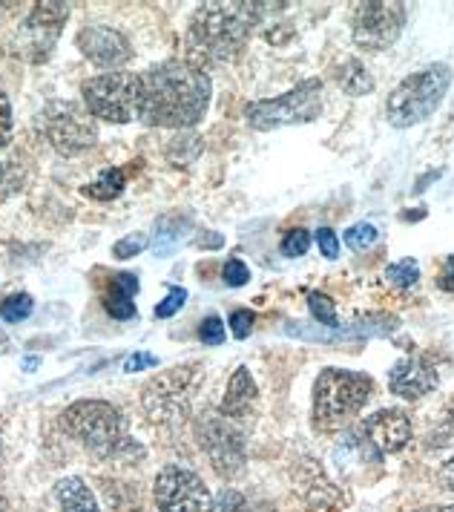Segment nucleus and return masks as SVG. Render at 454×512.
<instances>
[{
	"label": "nucleus",
	"mask_w": 454,
	"mask_h": 512,
	"mask_svg": "<svg viewBox=\"0 0 454 512\" xmlns=\"http://www.w3.org/2000/svg\"><path fill=\"white\" fill-rule=\"evenodd\" d=\"M213 84L202 67L170 58L136 75V121L147 127L190 130L207 116Z\"/></svg>",
	"instance_id": "nucleus-1"
},
{
	"label": "nucleus",
	"mask_w": 454,
	"mask_h": 512,
	"mask_svg": "<svg viewBox=\"0 0 454 512\" xmlns=\"http://www.w3.org/2000/svg\"><path fill=\"white\" fill-rule=\"evenodd\" d=\"M288 3H202L187 26V61L196 67L230 64L248 47L253 29Z\"/></svg>",
	"instance_id": "nucleus-2"
},
{
	"label": "nucleus",
	"mask_w": 454,
	"mask_h": 512,
	"mask_svg": "<svg viewBox=\"0 0 454 512\" xmlns=\"http://www.w3.org/2000/svg\"><path fill=\"white\" fill-rule=\"evenodd\" d=\"M61 429L101 461L130 464L144 458V446L130 438L124 412L107 400H75L61 412Z\"/></svg>",
	"instance_id": "nucleus-3"
},
{
	"label": "nucleus",
	"mask_w": 454,
	"mask_h": 512,
	"mask_svg": "<svg viewBox=\"0 0 454 512\" xmlns=\"http://www.w3.org/2000/svg\"><path fill=\"white\" fill-rule=\"evenodd\" d=\"M411 418L403 409H380L342 435L334 458L340 464H383L411 441Z\"/></svg>",
	"instance_id": "nucleus-4"
},
{
	"label": "nucleus",
	"mask_w": 454,
	"mask_h": 512,
	"mask_svg": "<svg viewBox=\"0 0 454 512\" xmlns=\"http://www.w3.org/2000/svg\"><path fill=\"white\" fill-rule=\"evenodd\" d=\"M374 395V380L368 374L348 369H322L314 383V429L334 435L345 429L365 409Z\"/></svg>",
	"instance_id": "nucleus-5"
},
{
	"label": "nucleus",
	"mask_w": 454,
	"mask_h": 512,
	"mask_svg": "<svg viewBox=\"0 0 454 512\" xmlns=\"http://www.w3.org/2000/svg\"><path fill=\"white\" fill-rule=\"evenodd\" d=\"M205 366L202 363H184L167 372L156 374L141 389V409L153 426H179L190 418L193 397L202 386Z\"/></svg>",
	"instance_id": "nucleus-6"
},
{
	"label": "nucleus",
	"mask_w": 454,
	"mask_h": 512,
	"mask_svg": "<svg viewBox=\"0 0 454 512\" xmlns=\"http://www.w3.org/2000/svg\"><path fill=\"white\" fill-rule=\"evenodd\" d=\"M452 67L449 64H429L426 70L411 72L403 78L386 101V118L391 127L409 130L423 124L440 107L452 87Z\"/></svg>",
	"instance_id": "nucleus-7"
},
{
	"label": "nucleus",
	"mask_w": 454,
	"mask_h": 512,
	"mask_svg": "<svg viewBox=\"0 0 454 512\" xmlns=\"http://www.w3.org/2000/svg\"><path fill=\"white\" fill-rule=\"evenodd\" d=\"M193 435L199 449L207 455L219 478L233 481L245 472L248 464V438L236 426V420L225 418L219 409H205L193 420Z\"/></svg>",
	"instance_id": "nucleus-8"
},
{
	"label": "nucleus",
	"mask_w": 454,
	"mask_h": 512,
	"mask_svg": "<svg viewBox=\"0 0 454 512\" xmlns=\"http://www.w3.org/2000/svg\"><path fill=\"white\" fill-rule=\"evenodd\" d=\"M322 113V84L319 81H302L294 90L253 101L245 107V118L253 130H279V127H294V124H311Z\"/></svg>",
	"instance_id": "nucleus-9"
},
{
	"label": "nucleus",
	"mask_w": 454,
	"mask_h": 512,
	"mask_svg": "<svg viewBox=\"0 0 454 512\" xmlns=\"http://www.w3.org/2000/svg\"><path fill=\"white\" fill-rule=\"evenodd\" d=\"M69 21V3L61 0H41L15 29L9 52L26 64H46L52 49L61 38V26Z\"/></svg>",
	"instance_id": "nucleus-10"
},
{
	"label": "nucleus",
	"mask_w": 454,
	"mask_h": 512,
	"mask_svg": "<svg viewBox=\"0 0 454 512\" xmlns=\"http://www.w3.org/2000/svg\"><path fill=\"white\" fill-rule=\"evenodd\" d=\"M84 110L98 121L130 124L136 121V75L133 72H104L81 84Z\"/></svg>",
	"instance_id": "nucleus-11"
},
{
	"label": "nucleus",
	"mask_w": 454,
	"mask_h": 512,
	"mask_svg": "<svg viewBox=\"0 0 454 512\" xmlns=\"http://www.w3.org/2000/svg\"><path fill=\"white\" fill-rule=\"evenodd\" d=\"M406 18H409L406 3H383V0L357 3L351 21L354 44L365 52H383L403 35Z\"/></svg>",
	"instance_id": "nucleus-12"
},
{
	"label": "nucleus",
	"mask_w": 454,
	"mask_h": 512,
	"mask_svg": "<svg viewBox=\"0 0 454 512\" xmlns=\"http://www.w3.org/2000/svg\"><path fill=\"white\" fill-rule=\"evenodd\" d=\"M153 498L159 512H213V495L205 478L179 464L159 469L153 481Z\"/></svg>",
	"instance_id": "nucleus-13"
},
{
	"label": "nucleus",
	"mask_w": 454,
	"mask_h": 512,
	"mask_svg": "<svg viewBox=\"0 0 454 512\" xmlns=\"http://www.w3.org/2000/svg\"><path fill=\"white\" fill-rule=\"evenodd\" d=\"M46 139L58 156L75 159V156L87 153L98 141V127H95V121L87 110L81 113L75 107H61L46 121Z\"/></svg>",
	"instance_id": "nucleus-14"
},
{
	"label": "nucleus",
	"mask_w": 454,
	"mask_h": 512,
	"mask_svg": "<svg viewBox=\"0 0 454 512\" xmlns=\"http://www.w3.org/2000/svg\"><path fill=\"white\" fill-rule=\"evenodd\" d=\"M294 475V487L296 492L305 498L308 507L322 512H342L348 504H351V495L340 489L328 475L319 461L314 458H299L291 469Z\"/></svg>",
	"instance_id": "nucleus-15"
},
{
	"label": "nucleus",
	"mask_w": 454,
	"mask_h": 512,
	"mask_svg": "<svg viewBox=\"0 0 454 512\" xmlns=\"http://www.w3.org/2000/svg\"><path fill=\"white\" fill-rule=\"evenodd\" d=\"M75 47L81 49V55L92 61L95 67H104V70H118L124 67L130 58H133V44L130 38L115 29V26L92 24L84 26L75 38Z\"/></svg>",
	"instance_id": "nucleus-16"
},
{
	"label": "nucleus",
	"mask_w": 454,
	"mask_h": 512,
	"mask_svg": "<svg viewBox=\"0 0 454 512\" xmlns=\"http://www.w3.org/2000/svg\"><path fill=\"white\" fill-rule=\"evenodd\" d=\"M437 383H440L437 366L432 363V357H426V354L400 357L388 372L391 395L403 397V400H420V397L432 395Z\"/></svg>",
	"instance_id": "nucleus-17"
},
{
	"label": "nucleus",
	"mask_w": 454,
	"mask_h": 512,
	"mask_svg": "<svg viewBox=\"0 0 454 512\" xmlns=\"http://www.w3.org/2000/svg\"><path fill=\"white\" fill-rule=\"evenodd\" d=\"M256 403H259V386H256L248 366H239L227 380L219 412L230 420H248L250 412L256 409Z\"/></svg>",
	"instance_id": "nucleus-18"
},
{
	"label": "nucleus",
	"mask_w": 454,
	"mask_h": 512,
	"mask_svg": "<svg viewBox=\"0 0 454 512\" xmlns=\"http://www.w3.org/2000/svg\"><path fill=\"white\" fill-rule=\"evenodd\" d=\"M138 277L130 271H121L110 280V294L104 297V308L113 320H133L136 317Z\"/></svg>",
	"instance_id": "nucleus-19"
},
{
	"label": "nucleus",
	"mask_w": 454,
	"mask_h": 512,
	"mask_svg": "<svg viewBox=\"0 0 454 512\" xmlns=\"http://www.w3.org/2000/svg\"><path fill=\"white\" fill-rule=\"evenodd\" d=\"M55 498L61 512H101L98 498L92 495L90 484L78 475H67L55 484Z\"/></svg>",
	"instance_id": "nucleus-20"
},
{
	"label": "nucleus",
	"mask_w": 454,
	"mask_h": 512,
	"mask_svg": "<svg viewBox=\"0 0 454 512\" xmlns=\"http://www.w3.org/2000/svg\"><path fill=\"white\" fill-rule=\"evenodd\" d=\"M193 222L190 216H182V213H164L153 222V251L156 256L173 254V248L182 242L184 233H190Z\"/></svg>",
	"instance_id": "nucleus-21"
},
{
	"label": "nucleus",
	"mask_w": 454,
	"mask_h": 512,
	"mask_svg": "<svg viewBox=\"0 0 454 512\" xmlns=\"http://www.w3.org/2000/svg\"><path fill=\"white\" fill-rule=\"evenodd\" d=\"M337 84H340L342 93L348 95H368L374 90V78H371V72L365 70L363 61H357V58H348L342 67H337Z\"/></svg>",
	"instance_id": "nucleus-22"
},
{
	"label": "nucleus",
	"mask_w": 454,
	"mask_h": 512,
	"mask_svg": "<svg viewBox=\"0 0 454 512\" xmlns=\"http://www.w3.org/2000/svg\"><path fill=\"white\" fill-rule=\"evenodd\" d=\"M127 187V170L121 167H107L92 185H84V196H90L95 202H110L118 199Z\"/></svg>",
	"instance_id": "nucleus-23"
},
{
	"label": "nucleus",
	"mask_w": 454,
	"mask_h": 512,
	"mask_svg": "<svg viewBox=\"0 0 454 512\" xmlns=\"http://www.w3.org/2000/svg\"><path fill=\"white\" fill-rule=\"evenodd\" d=\"M35 311V300L29 294H9L0 303V320L9 326H18L23 320H29V314Z\"/></svg>",
	"instance_id": "nucleus-24"
},
{
	"label": "nucleus",
	"mask_w": 454,
	"mask_h": 512,
	"mask_svg": "<svg viewBox=\"0 0 454 512\" xmlns=\"http://www.w3.org/2000/svg\"><path fill=\"white\" fill-rule=\"evenodd\" d=\"M308 308H311V317L317 320L319 326L331 328L337 331L340 328V317H337V305L328 294H319V291H311L308 294Z\"/></svg>",
	"instance_id": "nucleus-25"
},
{
	"label": "nucleus",
	"mask_w": 454,
	"mask_h": 512,
	"mask_svg": "<svg viewBox=\"0 0 454 512\" xmlns=\"http://www.w3.org/2000/svg\"><path fill=\"white\" fill-rule=\"evenodd\" d=\"M386 280L391 282L394 288H400V291H409V288H414V285L420 282V265H417L414 259H400V262L388 265Z\"/></svg>",
	"instance_id": "nucleus-26"
},
{
	"label": "nucleus",
	"mask_w": 454,
	"mask_h": 512,
	"mask_svg": "<svg viewBox=\"0 0 454 512\" xmlns=\"http://www.w3.org/2000/svg\"><path fill=\"white\" fill-rule=\"evenodd\" d=\"M342 239H345V245H348L351 251L363 254V251H368V248H374V245H377L380 231H377L371 222H357V225H351L348 231L342 233Z\"/></svg>",
	"instance_id": "nucleus-27"
},
{
	"label": "nucleus",
	"mask_w": 454,
	"mask_h": 512,
	"mask_svg": "<svg viewBox=\"0 0 454 512\" xmlns=\"http://www.w3.org/2000/svg\"><path fill=\"white\" fill-rule=\"evenodd\" d=\"M308 248H311V233L305 231V228H294V231H288L282 236V245H279V251L282 256H305L308 254Z\"/></svg>",
	"instance_id": "nucleus-28"
},
{
	"label": "nucleus",
	"mask_w": 454,
	"mask_h": 512,
	"mask_svg": "<svg viewBox=\"0 0 454 512\" xmlns=\"http://www.w3.org/2000/svg\"><path fill=\"white\" fill-rule=\"evenodd\" d=\"M213 512H253L250 510L248 498L236 489H222L216 498H213Z\"/></svg>",
	"instance_id": "nucleus-29"
},
{
	"label": "nucleus",
	"mask_w": 454,
	"mask_h": 512,
	"mask_svg": "<svg viewBox=\"0 0 454 512\" xmlns=\"http://www.w3.org/2000/svg\"><path fill=\"white\" fill-rule=\"evenodd\" d=\"M147 245H150V242H147V236H144V233H130V236H124V239H118V242H115L113 256L115 259H136Z\"/></svg>",
	"instance_id": "nucleus-30"
},
{
	"label": "nucleus",
	"mask_w": 454,
	"mask_h": 512,
	"mask_svg": "<svg viewBox=\"0 0 454 512\" xmlns=\"http://www.w3.org/2000/svg\"><path fill=\"white\" fill-rule=\"evenodd\" d=\"M184 303H187V291L179 288V285H173V288L167 291V297L156 305V317H159V320H170L173 314H179V311H182Z\"/></svg>",
	"instance_id": "nucleus-31"
},
{
	"label": "nucleus",
	"mask_w": 454,
	"mask_h": 512,
	"mask_svg": "<svg viewBox=\"0 0 454 512\" xmlns=\"http://www.w3.org/2000/svg\"><path fill=\"white\" fill-rule=\"evenodd\" d=\"M225 323L216 317V314H210L202 320V326H199V340L205 343V346H222L225 343Z\"/></svg>",
	"instance_id": "nucleus-32"
},
{
	"label": "nucleus",
	"mask_w": 454,
	"mask_h": 512,
	"mask_svg": "<svg viewBox=\"0 0 454 512\" xmlns=\"http://www.w3.org/2000/svg\"><path fill=\"white\" fill-rule=\"evenodd\" d=\"M222 280L230 285V288H242L245 282H250V268L242 262V259H227L225 268H222Z\"/></svg>",
	"instance_id": "nucleus-33"
},
{
	"label": "nucleus",
	"mask_w": 454,
	"mask_h": 512,
	"mask_svg": "<svg viewBox=\"0 0 454 512\" xmlns=\"http://www.w3.org/2000/svg\"><path fill=\"white\" fill-rule=\"evenodd\" d=\"M12 133H15V121H12V101L9 95L3 93L0 87V150L12 141Z\"/></svg>",
	"instance_id": "nucleus-34"
},
{
	"label": "nucleus",
	"mask_w": 454,
	"mask_h": 512,
	"mask_svg": "<svg viewBox=\"0 0 454 512\" xmlns=\"http://www.w3.org/2000/svg\"><path fill=\"white\" fill-rule=\"evenodd\" d=\"M314 239H317L319 251H322L325 259H337V256H340V236L331 231V228H319V231L314 233Z\"/></svg>",
	"instance_id": "nucleus-35"
},
{
	"label": "nucleus",
	"mask_w": 454,
	"mask_h": 512,
	"mask_svg": "<svg viewBox=\"0 0 454 512\" xmlns=\"http://www.w3.org/2000/svg\"><path fill=\"white\" fill-rule=\"evenodd\" d=\"M159 366V357H153L150 351H133L127 360H124V372L127 374H138L144 369H156Z\"/></svg>",
	"instance_id": "nucleus-36"
},
{
	"label": "nucleus",
	"mask_w": 454,
	"mask_h": 512,
	"mask_svg": "<svg viewBox=\"0 0 454 512\" xmlns=\"http://www.w3.org/2000/svg\"><path fill=\"white\" fill-rule=\"evenodd\" d=\"M230 328H233V337H236V340L250 337V331H253V314H250L248 308L233 311V314H230Z\"/></svg>",
	"instance_id": "nucleus-37"
},
{
	"label": "nucleus",
	"mask_w": 454,
	"mask_h": 512,
	"mask_svg": "<svg viewBox=\"0 0 454 512\" xmlns=\"http://www.w3.org/2000/svg\"><path fill=\"white\" fill-rule=\"evenodd\" d=\"M440 288L443 291H449L454 294V256H446V268H443V274H440Z\"/></svg>",
	"instance_id": "nucleus-38"
},
{
	"label": "nucleus",
	"mask_w": 454,
	"mask_h": 512,
	"mask_svg": "<svg viewBox=\"0 0 454 512\" xmlns=\"http://www.w3.org/2000/svg\"><path fill=\"white\" fill-rule=\"evenodd\" d=\"M196 245H199V248H207V251H216V248L225 245V239H222V233L207 231L202 233V239H196Z\"/></svg>",
	"instance_id": "nucleus-39"
},
{
	"label": "nucleus",
	"mask_w": 454,
	"mask_h": 512,
	"mask_svg": "<svg viewBox=\"0 0 454 512\" xmlns=\"http://www.w3.org/2000/svg\"><path fill=\"white\" fill-rule=\"evenodd\" d=\"M440 487L446 489V492H454V455L440 469Z\"/></svg>",
	"instance_id": "nucleus-40"
},
{
	"label": "nucleus",
	"mask_w": 454,
	"mask_h": 512,
	"mask_svg": "<svg viewBox=\"0 0 454 512\" xmlns=\"http://www.w3.org/2000/svg\"><path fill=\"white\" fill-rule=\"evenodd\" d=\"M6 475V452H3V438H0V481Z\"/></svg>",
	"instance_id": "nucleus-41"
},
{
	"label": "nucleus",
	"mask_w": 454,
	"mask_h": 512,
	"mask_svg": "<svg viewBox=\"0 0 454 512\" xmlns=\"http://www.w3.org/2000/svg\"><path fill=\"white\" fill-rule=\"evenodd\" d=\"M9 346H12V343H9V337L0 331V354H6V351H9Z\"/></svg>",
	"instance_id": "nucleus-42"
},
{
	"label": "nucleus",
	"mask_w": 454,
	"mask_h": 512,
	"mask_svg": "<svg viewBox=\"0 0 454 512\" xmlns=\"http://www.w3.org/2000/svg\"><path fill=\"white\" fill-rule=\"evenodd\" d=\"M423 512H454V507H437V510H423Z\"/></svg>",
	"instance_id": "nucleus-43"
},
{
	"label": "nucleus",
	"mask_w": 454,
	"mask_h": 512,
	"mask_svg": "<svg viewBox=\"0 0 454 512\" xmlns=\"http://www.w3.org/2000/svg\"><path fill=\"white\" fill-rule=\"evenodd\" d=\"M0 512H9V504H6V498H0Z\"/></svg>",
	"instance_id": "nucleus-44"
}]
</instances>
